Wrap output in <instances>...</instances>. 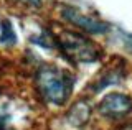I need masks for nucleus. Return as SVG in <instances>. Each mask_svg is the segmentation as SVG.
Listing matches in <instances>:
<instances>
[{"label":"nucleus","instance_id":"obj_1","mask_svg":"<svg viewBox=\"0 0 132 130\" xmlns=\"http://www.w3.org/2000/svg\"><path fill=\"white\" fill-rule=\"evenodd\" d=\"M36 89L46 102L63 105L73 91V78L55 66H45L36 74Z\"/></svg>","mask_w":132,"mask_h":130},{"label":"nucleus","instance_id":"obj_2","mask_svg":"<svg viewBox=\"0 0 132 130\" xmlns=\"http://www.w3.org/2000/svg\"><path fill=\"white\" fill-rule=\"evenodd\" d=\"M58 44H60L61 51L76 63H93L101 54L93 41H89L86 36L74 33V31H63L58 38Z\"/></svg>","mask_w":132,"mask_h":130},{"label":"nucleus","instance_id":"obj_3","mask_svg":"<svg viewBox=\"0 0 132 130\" xmlns=\"http://www.w3.org/2000/svg\"><path fill=\"white\" fill-rule=\"evenodd\" d=\"M97 110L102 117L107 119H122L132 112V99L121 92H112L102 97L97 105Z\"/></svg>","mask_w":132,"mask_h":130},{"label":"nucleus","instance_id":"obj_4","mask_svg":"<svg viewBox=\"0 0 132 130\" xmlns=\"http://www.w3.org/2000/svg\"><path fill=\"white\" fill-rule=\"evenodd\" d=\"M63 17L68 20L69 23H73L74 26H79L81 30L88 31V33H93V35H102L109 30V25L106 22L99 18H93L89 15H84L81 13L79 10L73 8V7H64L63 8Z\"/></svg>","mask_w":132,"mask_h":130},{"label":"nucleus","instance_id":"obj_5","mask_svg":"<svg viewBox=\"0 0 132 130\" xmlns=\"http://www.w3.org/2000/svg\"><path fill=\"white\" fill-rule=\"evenodd\" d=\"M89 115H91V107L84 100H81V102L74 104L71 107V110L68 112V120L73 125H76V127H82L84 124H88Z\"/></svg>","mask_w":132,"mask_h":130},{"label":"nucleus","instance_id":"obj_6","mask_svg":"<svg viewBox=\"0 0 132 130\" xmlns=\"http://www.w3.org/2000/svg\"><path fill=\"white\" fill-rule=\"evenodd\" d=\"M16 36L13 33V28H12V23L8 20H3L2 22V35H0V43L3 44H15Z\"/></svg>","mask_w":132,"mask_h":130},{"label":"nucleus","instance_id":"obj_7","mask_svg":"<svg viewBox=\"0 0 132 130\" xmlns=\"http://www.w3.org/2000/svg\"><path fill=\"white\" fill-rule=\"evenodd\" d=\"M25 3H30V5H33V7H40L41 5V0H23Z\"/></svg>","mask_w":132,"mask_h":130}]
</instances>
